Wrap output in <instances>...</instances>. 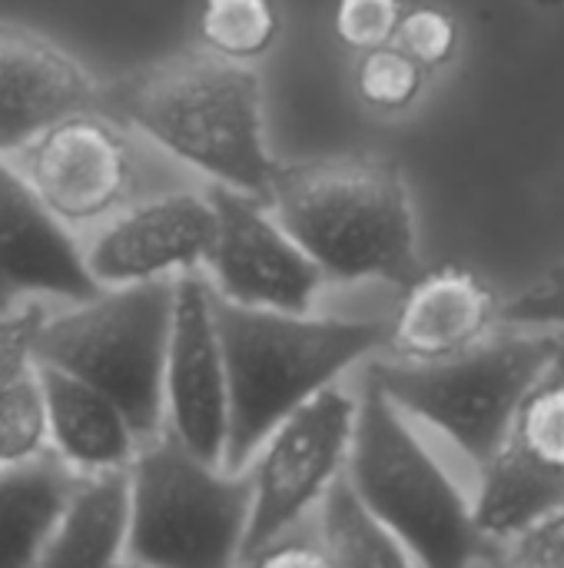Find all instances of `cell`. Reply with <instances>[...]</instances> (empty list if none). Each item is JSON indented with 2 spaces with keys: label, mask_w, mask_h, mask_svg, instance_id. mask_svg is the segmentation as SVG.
Segmentation results:
<instances>
[{
  "label": "cell",
  "mask_w": 564,
  "mask_h": 568,
  "mask_svg": "<svg viewBox=\"0 0 564 568\" xmlns=\"http://www.w3.org/2000/svg\"><path fill=\"white\" fill-rule=\"evenodd\" d=\"M216 323L229 373L226 469H246L263 439L356 363L389 349V320L309 316L223 300Z\"/></svg>",
  "instance_id": "cell-1"
},
{
  "label": "cell",
  "mask_w": 564,
  "mask_h": 568,
  "mask_svg": "<svg viewBox=\"0 0 564 568\" xmlns=\"http://www.w3.org/2000/svg\"><path fill=\"white\" fill-rule=\"evenodd\" d=\"M113 113L219 186L266 196L279 163L266 146L259 73L219 53H189L116 83Z\"/></svg>",
  "instance_id": "cell-2"
},
{
  "label": "cell",
  "mask_w": 564,
  "mask_h": 568,
  "mask_svg": "<svg viewBox=\"0 0 564 568\" xmlns=\"http://www.w3.org/2000/svg\"><path fill=\"white\" fill-rule=\"evenodd\" d=\"M266 200L326 280H416V213L396 163L382 156L279 163Z\"/></svg>",
  "instance_id": "cell-3"
},
{
  "label": "cell",
  "mask_w": 564,
  "mask_h": 568,
  "mask_svg": "<svg viewBox=\"0 0 564 568\" xmlns=\"http://www.w3.org/2000/svg\"><path fill=\"white\" fill-rule=\"evenodd\" d=\"M346 476L372 513L402 539L416 566H469L499 546L475 519V503L455 486L409 416L366 379Z\"/></svg>",
  "instance_id": "cell-4"
},
{
  "label": "cell",
  "mask_w": 564,
  "mask_h": 568,
  "mask_svg": "<svg viewBox=\"0 0 564 568\" xmlns=\"http://www.w3.org/2000/svg\"><path fill=\"white\" fill-rule=\"evenodd\" d=\"M509 329L442 359H372L366 379L482 473L505 446L525 393L555 349V329Z\"/></svg>",
  "instance_id": "cell-5"
},
{
  "label": "cell",
  "mask_w": 564,
  "mask_h": 568,
  "mask_svg": "<svg viewBox=\"0 0 564 568\" xmlns=\"http://www.w3.org/2000/svg\"><path fill=\"white\" fill-rule=\"evenodd\" d=\"M173 280L103 286L70 313L40 320L33 359L60 366L120 403L140 443L163 433L166 353L173 333Z\"/></svg>",
  "instance_id": "cell-6"
},
{
  "label": "cell",
  "mask_w": 564,
  "mask_h": 568,
  "mask_svg": "<svg viewBox=\"0 0 564 568\" xmlns=\"http://www.w3.org/2000/svg\"><path fill=\"white\" fill-rule=\"evenodd\" d=\"M130 489V562L173 568L243 562L253 516L249 473L196 456L166 429L133 456Z\"/></svg>",
  "instance_id": "cell-7"
},
{
  "label": "cell",
  "mask_w": 564,
  "mask_h": 568,
  "mask_svg": "<svg viewBox=\"0 0 564 568\" xmlns=\"http://www.w3.org/2000/svg\"><path fill=\"white\" fill-rule=\"evenodd\" d=\"M359 399L329 386L289 413L256 449L246 473L253 483V516L243 562L276 536L296 529L326 489L346 473Z\"/></svg>",
  "instance_id": "cell-8"
},
{
  "label": "cell",
  "mask_w": 564,
  "mask_h": 568,
  "mask_svg": "<svg viewBox=\"0 0 564 568\" xmlns=\"http://www.w3.org/2000/svg\"><path fill=\"white\" fill-rule=\"evenodd\" d=\"M564 503V329L532 389L525 393L512 433L482 469L475 519L499 546Z\"/></svg>",
  "instance_id": "cell-9"
},
{
  "label": "cell",
  "mask_w": 564,
  "mask_h": 568,
  "mask_svg": "<svg viewBox=\"0 0 564 568\" xmlns=\"http://www.w3.org/2000/svg\"><path fill=\"white\" fill-rule=\"evenodd\" d=\"M216 243L206 260L223 300L263 310L309 313L326 276L259 193L213 183Z\"/></svg>",
  "instance_id": "cell-10"
},
{
  "label": "cell",
  "mask_w": 564,
  "mask_h": 568,
  "mask_svg": "<svg viewBox=\"0 0 564 568\" xmlns=\"http://www.w3.org/2000/svg\"><path fill=\"white\" fill-rule=\"evenodd\" d=\"M166 423L196 456L226 466L229 373L216 323V290L196 270L176 276L166 353Z\"/></svg>",
  "instance_id": "cell-11"
},
{
  "label": "cell",
  "mask_w": 564,
  "mask_h": 568,
  "mask_svg": "<svg viewBox=\"0 0 564 568\" xmlns=\"http://www.w3.org/2000/svg\"><path fill=\"white\" fill-rule=\"evenodd\" d=\"M23 153L27 180L66 226L113 213L133 186V153L123 133L90 110L63 116Z\"/></svg>",
  "instance_id": "cell-12"
},
{
  "label": "cell",
  "mask_w": 564,
  "mask_h": 568,
  "mask_svg": "<svg viewBox=\"0 0 564 568\" xmlns=\"http://www.w3.org/2000/svg\"><path fill=\"white\" fill-rule=\"evenodd\" d=\"M216 243V206L209 193H166L116 216L86 250L100 286L173 280L206 266Z\"/></svg>",
  "instance_id": "cell-13"
},
{
  "label": "cell",
  "mask_w": 564,
  "mask_h": 568,
  "mask_svg": "<svg viewBox=\"0 0 564 568\" xmlns=\"http://www.w3.org/2000/svg\"><path fill=\"white\" fill-rule=\"evenodd\" d=\"M0 153V310L23 296H60L70 303L96 296L103 286L86 266L63 220L37 196L27 173Z\"/></svg>",
  "instance_id": "cell-14"
},
{
  "label": "cell",
  "mask_w": 564,
  "mask_h": 568,
  "mask_svg": "<svg viewBox=\"0 0 564 568\" xmlns=\"http://www.w3.org/2000/svg\"><path fill=\"white\" fill-rule=\"evenodd\" d=\"M93 103V80L63 47L0 20V153L27 150L43 130Z\"/></svg>",
  "instance_id": "cell-15"
},
{
  "label": "cell",
  "mask_w": 564,
  "mask_h": 568,
  "mask_svg": "<svg viewBox=\"0 0 564 568\" xmlns=\"http://www.w3.org/2000/svg\"><path fill=\"white\" fill-rule=\"evenodd\" d=\"M502 323L492 286L462 266H442L406 283V296L389 320V349L399 359H442L489 339Z\"/></svg>",
  "instance_id": "cell-16"
},
{
  "label": "cell",
  "mask_w": 564,
  "mask_h": 568,
  "mask_svg": "<svg viewBox=\"0 0 564 568\" xmlns=\"http://www.w3.org/2000/svg\"><path fill=\"white\" fill-rule=\"evenodd\" d=\"M37 369L47 393L53 449L76 473L126 469L143 443L120 403L60 366L37 363Z\"/></svg>",
  "instance_id": "cell-17"
},
{
  "label": "cell",
  "mask_w": 564,
  "mask_h": 568,
  "mask_svg": "<svg viewBox=\"0 0 564 568\" xmlns=\"http://www.w3.org/2000/svg\"><path fill=\"white\" fill-rule=\"evenodd\" d=\"M130 523V466L106 473H80L66 509L40 556V566H113L126 559Z\"/></svg>",
  "instance_id": "cell-18"
},
{
  "label": "cell",
  "mask_w": 564,
  "mask_h": 568,
  "mask_svg": "<svg viewBox=\"0 0 564 568\" xmlns=\"http://www.w3.org/2000/svg\"><path fill=\"white\" fill-rule=\"evenodd\" d=\"M76 479L60 453L0 466V566H40Z\"/></svg>",
  "instance_id": "cell-19"
},
{
  "label": "cell",
  "mask_w": 564,
  "mask_h": 568,
  "mask_svg": "<svg viewBox=\"0 0 564 568\" xmlns=\"http://www.w3.org/2000/svg\"><path fill=\"white\" fill-rule=\"evenodd\" d=\"M319 542L336 568L416 566L412 552L372 513L346 473L319 499Z\"/></svg>",
  "instance_id": "cell-20"
},
{
  "label": "cell",
  "mask_w": 564,
  "mask_h": 568,
  "mask_svg": "<svg viewBox=\"0 0 564 568\" xmlns=\"http://www.w3.org/2000/svg\"><path fill=\"white\" fill-rule=\"evenodd\" d=\"M276 0H203L199 37L203 43L229 60L253 63L273 50L279 37Z\"/></svg>",
  "instance_id": "cell-21"
},
{
  "label": "cell",
  "mask_w": 564,
  "mask_h": 568,
  "mask_svg": "<svg viewBox=\"0 0 564 568\" xmlns=\"http://www.w3.org/2000/svg\"><path fill=\"white\" fill-rule=\"evenodd\" d=\"M50 413L37 359L0 383V466H17L47 453Z\"/></svg>",
  "instance_id": "cell-22"
},
{
  "label": "cell",
  "mask_w": 564,
  "mask_h": 568,
  "mask_svg": "<svg viewBox=\"0 0 564 568\" xmlns=\"http://www.w3.org/2000/svg\"><path fill=\"white\" fill-rule=\"evenodd\" d=\"M425 73L429 70L392 40V43L359 53L356 90L366 106H372L379 113H402L422 97Z\"/></svg>",
  "instance_id": "cell-23"
},
{
  "label": "cell",
  "mask_w": 564,
  "mask_h": 568,
  "mask_svg": "<svg viewBox=\"0 0 564 568\" xmlns=\"http://www.w3.org/2000/svg\"><path fill=\"white\" fill-rule=\"evenodd\" d=\"M396 43L409 57H416L425 70H439L459 50V23L449 10L432 7V3H419V7L402 10Z\"/></svg>",
  "instance_id": "cell-24"
},
{
  "label": "cell",
  "mask_w": 564,
  "mask_h": 568,
  "mask_svg": "<svg viewBox=\"0 0 564 568\" xmlns=\"http://www.w3.org/2000/svg\"><path fill=\"white\" fill-rule=\"evenodd\" d=\"M402 0H336L332 30L349 50H372L396 40Z\"/></svg>",
  "instance_id": "cell-25"
},
{
  "label": "cell",
  "mask_w": 564,
  "mask_h": 568,
  "mask_svg": "<svg viewBox=\"0 0 564 568\" xmlns=\"http://www.w3.org/2000/svg\"><path fill=\"white\" fill-rule=\"evenodd\" d=\"M502 323L525 329H564V266H555L535 286L502 303Z\"/></svg>",
  "instance_id": "cell-26"
},
{
  "label": "cell",
  "mask_w": 564,
  "mask_h": 568,
  "mask_svg": "<svg viewBox=\"0 0 564 568\" xmlns=\"http://www.w3.org/2000/svg\"><path fill=\"white\" fill-rule=\"evenodd\" d=\"M505 562L512 566L564 568V503L552 513L539 516L519 536L509 539Z\"/></svg>",
  "instance_id": "cell-27"
},
{
  "label": "cell",
  "mask_w": 564,
  "mask_h": 568,
  "mask_svg": "<svg viewBox=\"0 0 564 568\" xmlns=\"http://www.w3.org/2000/svg\"><path fill=\"white\" fill-rule=\"evenodd\" d=\"M246 562L253 566H279V568H326L329 566V556L316 539H306V536H296L293 529L276 536L273 542L259 546Z\"/></svg>",
  "instance_id": "cell-28"
},
{
  "label": "cell",
  "mask_w": 564,
  "mask_h": 568,
  "mask_svg": "<svg viewBox=\"0 0 564 568\" xmlns=\"http://www.w3.org/2000/svg\"><path fill=\"white\" fill-rule=\"evenodd\" d=\"M542 7H555V3H562V0H539Z\"/></svg>",
  "instance_id": "cell-29"
}]
</instances>
